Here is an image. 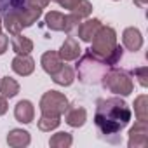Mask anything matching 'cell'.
<instances>
[{
  "label": "cell",
  "instance_id": "1",
  "mask_svg": "<svg viewBox=\"0 0 148 148\" xmlns=\"http://www.w3.org/2000/svg\"><path fill=\"white\" fill-rule=\"evenodd\" d=\"M94 122L105 138L119 134L131 122V108L124 99L117 96L108 99H98Z\"/></svg>",
  "mask_w": 148,
  "mask_h": 148
},
{
  "label": "cell",
  "instance_id": "2",
  "mask_svg": "<svg viewBox=\"0 0 148 148\" xmlns=\"http://www.w3.org/2000/svg\"><path fill=\"white\" fill-rule=\"evenodd\" d=\"M92 45L89 49L91 54H94L99 59H105L110 66L117 64L122 59V49L117 45V33L110 26H103L96 32L92 37Z\"/></svg>",
  "mask_w": 148,
  "mask_h": 148
},
{
  "label": "cell",
  "instance_id": "3",
  "mask_svg": "<svg viewBox=\"0 0 148 148\" xmlns=\"http://www.w3.org/2000/svg\"><path fill=\"white\" fill-rule=\"evenodd\" d=\"M108 68H110V64L105 59H99V58H96L91 52H87V56L80 61V64H77L79 77L86 84H98V82H101V79L108 71Z\"/></svg>",
  "mask_w": 148,
  "mask_h": 148
},
{
  "label": "cell",
  "instance_id": "4",
  "mask_svg": "<svg viewBox=\"0 0 148 148\" xmlns=\"http://www.w3.org/2000/svg\"><path fill=\"white\" fill-rule=\"evenodd\" d=\"M101 84L117 96H129L134 89V84H132V79L129 77V73L124 70H117V68H110L105 73L101 79Z\"/></svg>",
  "mask_w": 148,
  "mask_h": 148
},
{
  "label": "cell",
  "instance_id": "5",
  "mask_svg": "<svg viewBox=\"0 0 148 148\" xmlns=\"http://www.w3.org/2000/svg\"><path fill=\"white\" fill-rule=\"evenodd\" d=\"M68 99L63 92L58 91H47L40 98V112L45 115H63L68 108Z\"/></svg>",
  "mask_w": 148,
  "mask_h": 148
},
{
  "label": "cell",
  "instance_id": "6",
  "mask_svg": "<svg viewBox=\"0 0 148 148\" xmlns=\"http://www.w3.org/2000/svg\"><path fill=\"white\" fill-rule=\"evenodd\" d=\"M79 23H80V18L75 16L73 12L64 16V14H61L58 11H51V12L45 14V25H47V28H51L54 32H66V33H70Z\"/></svg>",
  "mask_w": 148,
  "mask_h": 148
},
{
  "label": "cell",
  "instance_id": "7",
  "mask_svg": "<svg viewBox=\"0 0 148 148\" xmlns=\"http://www.w3.org/2000/svg\"><path fill=\"white\" fill-rule=\"evenodd\" d=\"M148 145V124L146 120H138L129 131V148H145Z\"/></svg>",
  "mask_w": 148,
  "mask_h": 148
},
{
  "label": "cell",
  "instance_id": "8",
  "mask_svg": "<svg viewBox=\"0 0 148 148\" xmlns=\"http://www.w3.org/2000/svg\"><path fill=\"white\" fill-rule=\"evenodd\" d=\"M87 120V112L82 106L77 105H68L66 112H64V122L71 127H82Z\"/></svg>",
  "mask_w": 148,
  "mask_h": 148
},
{
  "label": "cell",
  "instance_id": "9",
  "mask_svg": "<svg viewBox=\"0 0 148 148\" xmlns=\"http://www.w3.org/2000/svg\"><path fill=\"white\" fill-rule=\"evenodd\" d=\"M12 70L21 77H28L33 73L35 70V61L30 58V54H18L14 59H12Z\"/></svg>",
  "mask_w": 148,
  "mask_h": 148
},
{
  "label": "cell",
  "instance_id": "10",
  "mask_svg": "<svg viewBox=\"0 0 148 148\" xmlns=\"http://www.w3.org/2000/svg\"><path fill=\"white\" fill-rule=\"evenodd\" d=\"M122 42H124V45H125V49H127V51H131V52L139 51V49H141V45H143L141 32H139L138 28H134V26L125 28V30H124V33H122Z\"/></svg>",
  "mask_w": 148,
  "mask_h": 148
},
{
  "label": "cell",
  "instance_id": "11",
  "mask_svg": "<svg viewBox=\"0 0 148 148\" xmlns=\"http://www.w3.org/2000/svg\"><path fill=\"white\" fill-rule=\"evenodd\" d=\"M80 52H82V49H80L79 42L73 38V37H68L63 42V45H61V49H59L58 54L61 56L63 61H75V59H79Z\"/></svg>",
  "mask_w": 148,
  "mask_h": 148
},
{
  "label": "cell",
  "instance_id": "12",
  "mask_svg": "<svg viewBox=\"0 0 148 148\" xmlns=\"http://www.w3.org/2000/svg\"><path fill=\"white\" fill-rule=\"evenodd\" d=\"M14 117H16V120L21 122V124H30V122L33 120V117H35V108H33L32 101L21 99V101L16 105V108H14Z\"/></svg>",
  "mask_w": 148,
  "mask_h": 148
},
{
  "label": "cell",
  "instance_id": "13",
  "mask_svg": "<svg viewBox=\"0 0 148 148\" xmlns=\"http://www.w3.org/2000/svg\"><path fill=\"white\" fill-rule=\"evenodd\" d=\"M40 63H42L44 71H45V73H49V75L56 73V71L63 66V59H61V56H59L56 51H47V52H44V54H42Z\"/></svg>",
  "mask_w": 148,
  "mask_h": 148
},
{
  "label": "cell",
  "instance_id": "14",
  "mask_svg": "<svg viewBox=\"0 0 148 148\" xmlns=\"http://www.w3.org/2000/svg\"><path fill=\"white\" fill-rule=\"evenodd\" d=\"M19 14V19H21V25L23 28H28L32 26L33 23L38 21V18L42 16V9H37V7H30V5H23V7H14Z\"/></svg>",
  "mask_w": 148,
  "mask_h": 148
},
{
  "label": "cell",
  "instance_id": "15",
  "mask_svg": "<svg viewBox=\"0 0 148 148\" xmlns=\"http://www.w3.org/2000/svg\"><path fill=\"white\" fill-rule=\"evenodd\" d=\"M99 28H101V21L99 19H96V18L94 19H87V21L79 25V38L82 42H91Z\"/></svg>",
  "mask_w": 148,
  "mask_h": 148
},
{
  "label": "cell",
  "instance_id": "16",
  "mask_svg": "<svg viewBox=\"0 0 148 148\" xmlns=\"http://www.w3.org/2000/svg\"><path fill=\"white\" fill-rule=\"evenodd\" d=\"M51 77H52L54 84L63 86V87H68V86H71V84H73V80H75V71H73V68H71V66L63 64L56 73H52Z\"/></svg>",
  "mask_w": 148,
  "mask_h": 148
},
{
  "label": "cell",
  "instance_id": "17",
  "mask_svg": "<svg viewBox=\"0 0 148 148\" xmlns=\"http://www.w3.org/2000/svg\"><path fill=\"white\" fill-rule=\"evenodd\" d=\"M30 141H32L30 132L25 131V129H12V131L7 134V145L12 146V148H23V146H28Z\"/></svg>",
  "mask_w": 148,
  "mask_h": 148
},
{
  "label": "cell",
  "instance_id": "18",
  "mask_svg": "<svg viewBox=\"0 0 148 148\" xmlns=\"http://www.w3.org/2000/svg\"><path fill=\"white\" fill-rule=\"evenodd\" d=\"M4 26H5V30L9 32V33H12V35H18V33H21V30H23V25H21V19H19V14H18V11L12 7L7 14H5V18H4Z\"/></svg>",
  "mask_w": 148,
  "mask_h": 148
},
{
  "label": "cell",
  "instance_id": "19",
  "mask_svg": "<svg viewBox=\"0 0 148 148\" xmlns=\"http://www.w3.org/2000/svg\"><path fill=\"white\" fill-rule=\"evenodd\" d=\"M18 92H19V84L12 77L7 75V77H4L2 80H0V94H2L4 98L11 99V98L18 96Z\"/></svg>",
  "mask_w": 148,
  "mask_h": 148
},
{
  "label": "cell",
  "instance_id": "20",
  "mask_svg": "<svg viewBox=\"0 0 148 148\" xmlns=\"http://www.w3.org/2000/svg\"><path fill=\"white\" fill-rule=\"evenodd\" d=\"M12 49L16 54H30L33 51V42L28 37H23L18 33L12 37Z\"/></svg>",
  "mask_w": 148,
  "mask_h": 148
},
{
  "label": "cell",
  "instance_id": "21",
  "mask_svg": "<svg viewBox=\"0 0 148 148\" xmlns=\"http://www.w3.org/2000/svg\"><path fill=\"white\" fill-rule=\"evenodd\" d=\"M59 124H61L59 115H45V113H42V117L38 119V129L44 131V132H51V131L58 129Z\"/></svg>",
  "mask_w": 148,
  "mask_h": 148
},
{
  "label": "cell",
  "instance_id": "22",
  "mask_svg": "<svg viewBox=\"0 0 148 148\" xmlns=\"http://www.w3.org/2000/svg\"><path fill=\"white\" fill-rule=\"evenodd\" d=\"M134 113L138 120H148V98L146 94H141L134 101Z\"/></svg>",
  "mask_w": 148,
  "mask_h": 148
},
{
  "label": "cell",
  "instance_id": "23",
  "mask_svg": "<svg viewBox=\"0 0 148 148\" xmlns=\"http://www.w3.org/2000/svg\"><path fill=\"white\" fill-rule=\"evenodd\" d=\"M71 143H73V138L70 132H56L49 139V145L52 148H68V146H71Z\"/></svg>",
  "mask_w": 148,
  "mask_h": 148
},
{
  "label": "cell",
  "instance_id": "24",
  "mask_svg": "<svg viewBox=\"0 0 148 148\" xmlns=\"http://www.w3.org/2000/svg\"><path fill=\"white\" fill-rule=\"evenodd\" d=\"M71 12L75 14V16H79L80 19H82V18H87V16H91V12H92V4L89 2V0H80V2L71 9Z\"/></svg>",
  "mask_w": 148,
  "mask_h": 148
},
{
  "label": "cell",
  "instance_id": "25",
  "mask_svg": "<svg viewBox=\"0 0 148 148\" xmlns=\"http://www.w3.org/2000/svg\"><path fill=\"white\" fill-rule=\"evenodd\" d=\"M134 77L138 79L139 86L146 87V86H148V66H141V68H136V70H134Z\"/></svg>",
  "mask_w": 148,
  "mask_h": 148
},
{
  "label": "cell",
  "instance_id": "26",
  "mask_svg": "<svg viewBox=\"0 0 148 148\" xmlns=\"http://www.w3.org/2000/svg\"><path fill=\"white\" fill-rule=\"evenodd\" d=\"M52 2H56V4H59L63 9H73V7H75L79 2H80V0H52Z\"/></svg>",
  "mask_w": 148,
  "mask_h": 148
},
{
  "label": "cell",
  "instance_id": "27",
  "mask_svg": "<svg viewBox=\"0 0 148 148\" xmlns=\"http://www.w3.org/2000/svg\"><path fill=\"white\" fill-rule=\"evenodd\" d=\"M51 0H26V5L30 7H37V9H45L49 5Z\"/></svg>",
  "mask_w": 148,
  "mask_h": 148
},
{
  "label": "cell",
  "instance_id": "28",
  "mask_svg": "<svg viewBox=\"0 0 148 148\" xmlns=\"http://www.w3.org/2000/svg\"><path fill=\"white\" fill-rule=\"evenodd\" d=\"M7 45H9V38L5 35L0 33V56H2L5 51H7Z\"/></svg>",
  "mask_w": 148,
  "mask_h": 148
},
{
  "label": "cell",
  "instance_id": "29",
  "mask_svg": "<svg viewBox=\"0 0 148 148\" xmlns=\"http://www.w3.org/2000/svg\"><path fill=\"white\" fill-rule=\"evenodd\" d=\"M7 108H9V103H7V98H4L0 94V115L7 113Z\"/></svg>",
  "mask_w": 148,
  "mask_h": 148
},
{
  "label": "cell",
  "instance_id": "30",
  "mask_svg": "<svg viewBox=\"0 0 148 148\" xmlns=\"http://www.w3.org/2000/svg\"><path fill=\"white\" fill-rule=\"evenodd\" d=\"M9 2H11L12 7H23L26 4V0H9Z\"/></svg>",
  "mask_w": 148,
  "mask_h": 148
},
{
  "label": "cell",
  "instance_id": "31",
  "mask_svg": "<svg viewBox=\"0 0 148 148\" xmlns=\"http://www.w3.org/2000/svg\"><path fill=\"white\" fill-rule=\"evenodd\" d=\"M146 4H148V0H134V5H138V7H146Z\"/></svg>",
  "mask_w": 148,
  "mask_h": 148
},
{
  "label": "cell",
  "instance_id": "32",
  "mask_svg": "<svg viewBox=\"0 0 148 148\" xmlns=\"http://www.w3.org/2000/svg\"><path fill=\"white\" fill-rule=\"evenodd\" d=\"M0 30H2V21H0Z\"/></svg>",
  "mask_w": 148,
  "mask_h": 148
},
{
  "label": "cell",
  "instance_id": "33",
  "mask_svg": "<svg viewBox=\"0 0 148 148\" xmlns=\"http://www.w3.org/2000/svg\"><path fill=\"white\" fill-rule=\"evenodd\" d=\"M115 2H117V0H115Z\"/></svg>",
  "mask_w": 148,
  "mask_h": 148
}]
</instances>
